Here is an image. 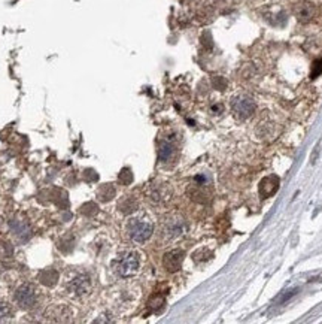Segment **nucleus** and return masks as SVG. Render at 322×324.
I'll use <instances>...</instances> for the list:
<instances>
[{
    "label": "nucleus",
    "mask_w": 322,
    "mask_h": 324,
    "mask_svg": "<svg viewBox=\"0 0 322 324\" xmlns=\"http://www.w3.org/2000/svg\"><path fill=\"white\" fill-rule=\"evenodd\" d=\"M154 233V226L148 220H131L128 223V236L131 240L137 242V244H143L146 242Z\"/></svg>",
    "instance_id": "f03ea898"
},
{
    "label": "nucleus",
    "mask_w": 322,
    "mask_h": 324,
    "mask_svg": "<svg viewBox=\"0 0 322 324\" xmlns=\"http://www.w3.org/2000/svg\"><path fill=\"white\" fill-rule=\"evenodd\" d=\"M321 73H322V58H318V60H315V61H313V64H312L310 78H312V79H315V78H318Z\"/></svg>",
    "instance_id": "ddd939ff"
},
{
    "label": "nucleus",
    "mask_w": 322,
    "mask_h": 324,
    "mask_svg": "<svg viewBox=\"0 0 322 324\" xmlns=\"http://www.w3.org/2000/svg\"><path fill=\"white\" fill-rule=\"evenodd\" d=\"M12 314H14V312H12V308H11L9 303L0 302V323L9 320V318L12 317Z\"/></svg>",
    "instance_id": "f8f14e48"
},
{
    "label": "nucleus",
    "mask_w": 322,
    "mask_h": 324,
    "mask_svg": "<svg viewBox=\"0 0 322 324\" xmlns=\"http://www.w3.org/2000/svg\"><path fill=\"white\" fill-rule=\"evenodd\" d=\"M140 268V256L136 251H128L122 254L117 262H115V271L120 277L128 278L137 274Z\"/></svg>",
    "instance_id": "f257e3e1"
},
{
    "label": "nucleus",
    "mask_w": 322,
    "mask_h": 324,
    "mask_svg": "<svg viewBox=\"0 0 322 324\" xmlns=\"http://www.w3.org/2000/svg\"><path fill=\"white\" fill-rule=\"evenodd\" d=\"M231 109H233V114L236 115V118L246 120L255 112V103L249 96L242 94V96H236L231 100Z\"/></svg>",
    "instance_id": "20e7f679"
},
{
    "label": "nucleus",
    "mask_w": 322,
    "mask_h": 324,
    "mask_svg": "<svg viewBox=\"0 0 322 324\" xmlns=\"http://www.w3.org/2000/svg\"><path fill=\"white\" fill-rule=\"evenodd\" d=\"M11 229L15 233V236H18L21 240H27L30 237V229L23 221H12L11 223Z\"/></svg>",
    "instance_id": "9b49d317"
},
{
    "label": "nucleus",
    "mask_w": 322,
    "mask_h": 324,
    "mask_svg": "<svg viewBox=\"0 0 322 324\" xmlns=\"http://www.w3.org/2000/svg\"><path fill=\"white\" fill-rule=\"evenodd\" d=\"M176 154V145L172 139H164L160 143V149H158V160L161 163H167L170 161Z\"/></svg>",
    "instance_id": "1a4fd4ad"
},
{
    "label": "nucleus",
    "mask_w": 322,
    "mask_h": 324,
    "mask_svg": "<svg viewBox=\"0 0 322 324\" xmlns=\"http://www.w3.org/2000/svg\"><path fill=\"white\" fill-rule=\"evenodd\" d=\"M184 251L181 250H173L170 253H167L163 259V265L169 272H176L181 269L182 262H184Z\"/></svg>",
    "instance_id": "423d86ee"
},
{
    "label": "nucleus",
    "mask_w": 322,
    "mask_h": 324,
    "mask_svg": "<svg viewBox=\"0 0 322 324\" xmlns=\"http://www.w3.org/2000/svg\"><path fill=\"white\" fill-rule=\"evenodd\" d=\"M67 291L75 297H84L91 291V278L87 274H79L76 275L69 284Z\"/></svg>",
    "instance_id": "39448f33"
},
{
    "label": "nucleus",
    "mask_w": 322,
    "mask_h": 324,
    "mask_svg": "<svg viewBox=\"0 0 322 324\" xmlns=\"http://www.w3.org/2000/svg\"><path fill=\"white\" fill-rule=\"evenodd\" d=\"M184 230H185V224H184L182 220H170V221L166 224V227H164L163 231H164V234H166L167 237L173 239V237L181 236V234L184 233Z\"/></svg>",
    "instance_id": "9d476101"
},
{
    "label": "nucleus",
    "mask_w": 322,
    "mask_h": 324,
    "mask_svg": "<svg viewBox=\"0 0 322 324\" xmlns=\"http://www.w3.org/2000/svg\"><path fill=\"white\" fill-rule=\"evenodd\" d=\"M279 188V178L276 175H270L266 177L261 183H260V194L263 199H267L270 196H273Z\"/></svg>",
    "instance_id": "6e6552de"
},
{
    "label": "nucleus",
    "mask_w": 322,
    "mask_h": 324,
    "mask_svg": "<svg viewBox=\"0 0 322 324\" xmlns=\"http://www.w3.org/2000/svg\"><path fill=\"white\" fill-rule=\"evenodd\" d=\"M294 14H295V17H297L298 21H301V23H309V21L315 17L316 9H315V5L310 3V2H300V3L295 5Z\"/></svg>",
    "instance_id": "0eeeda50"
},
{
    "label": "nucleus",
    "mask_w": 322,
    "mask_h": 324,
    "mask_svg": "<svg viewBox=\"0 0 322 324\" xmlns=\"http://www.w3.org/2000/svg\"><path fill=\"white\" fill-rule=\"evenodd\" d=\"M15 302L21 309H32L38 303V288L30 282L23 284L15 291Z\"/></svg>",
    "instance_id": "7ed1b4c3"
}]
</instances>
